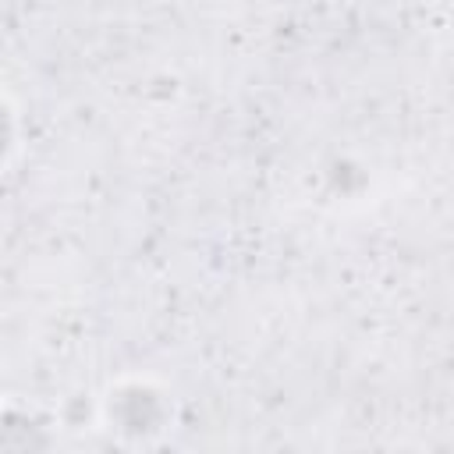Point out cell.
Instances as JSON below:
<instances>
[{
	"label": "cell",
	"instance_id": "cell-1",
	"mask_svg": "<svg viewBox=\"0 0 454 454\" xmlns=\"http://www.w3.org/2000/svg\"><path fill=\"white\" fill-rule=\"evenodd\" d=\"M110 415H114V419L121 422V429H128V433H149V429L160 426L163 408H160V401H156L153 390L128 387V390H121V394L114 397Z\"/></svg>",
	"mask_w": 454,
	"mask_h": 454
},
{
	"label": "cell",
	"instance_id": "cell-2",
	"mask_svg": "<svg viewBox=\"0 0 454 454\" xmlns=\"http://www.w3.org/2000/svg\"><path fill=\"white\" fill-rule=\"evenodd\" d=\"M46 447V436L28 415H4L0 419V450H32Z\"/></svg>",
	"mask_w": 454,
	"mask_h": 454
},
{
	"label": "cell",
	"instance_id": "cell-3",
	"mask_svg": "<svg viewBox=\"0 0 454 454\" xmlns=\"http://www.w3.org/2000/svg\"><path fill=\"white\" fill-rule=\"evenodd\" d=\"M7 142H11V121H7V110L0 106V156H4Z\"/></svg>",
	"mask_w": 454,
	"mask_h": 454
}]
</instances>
